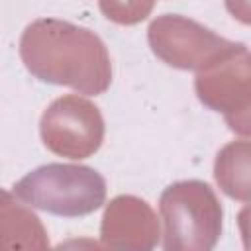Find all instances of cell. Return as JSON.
Returning a JSON list of instances; mask_svg holds the SVG:
<instances>
[{"label":"cell","instance_id":"1","mask_svg":"<svg viewBox=\"0 0 251 251\" xmlns=\"http://www.w3.org/2000/svg\"><path fill=\"white\" fill-rule=\"evenodd\" d=\"M14 194L29 206L57 216H84L100 208L106 196L104 178L82 165H43L25 175Z\"/></svg>","mask_w":251,"mask_h":251}]
</instances>
